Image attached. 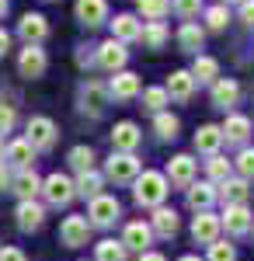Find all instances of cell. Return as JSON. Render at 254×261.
Instances as JSON below:
<instances>
[{"label": "cell", "instance_id": "12", "mask_svg": "<svg viewBox=\"0 0 254 261\" xmlns=\"http://www.w3.org/2000/svg\"><path fill=\"white\" fill-rule=\"evenodd\" d=\"M139 91H143V84L129 70H118L115 77H112V84H108V98H115V101H129V98H136Z\"/></svg>", "mask_w": 254, "mask_h": 261}, {"label": "cell", "instance_id": "7", "mask_svg": "<svg viewBox=\"0 0 254 261\" xmlns=\"http://www.w3.org/2000/svg\"><path fill=\"white\" fill-rule=\"evenodd\" d=\"M105 105H108V87L101 81H84L80 84V108H84L87 115H101Z\"/></svg>", "mask_w": 254, "mask_h": 261}, {"label": "cell", "instance_id": "8", "mask_svg": "<svg viewBox=\"0 0 254 261\" xmlns=\"http://www.w3.org/2000/svg\"><path fill=\"white\" fill-rule=\"evenodd\" d=\"M118 213H122V205H118L115 195H98V199H91V209H87V216L94 223V226H112L118 220Z\"/></svg>", "mask_w": 254, "mask_h": 261}, {"label": "cell", "instance_id": "50", "mask_svg": "<svg viewBox=\"0 0 254 261\" xmlns=\"http://www.w3.org/2000/svg\"><path fill=\"white\" fill-rule=\"evenodd\" d=\"M177 261H202V258H195V254H185V258H177Z\"/></svg>", "mask_w": 254, "mask_h": 261}, {"label": "cell", "instance_id": "52", "mask_svg": "<svg viewBox=\"0 0 254 261\" xmlns=\"http://www.w3.org/2000/svg\"><path fill=\"white\" fill-rule=\"evenodd\" d=\"M223 4H237V7H240V4H244V0H223Z\"/></svg>", "mask_w": 254, "mask_h": 261}, {"label": "cell", "instance_id": "45", "mask_svg": "<svg viewBox=\"0 0 254 261\" xmlns=\"http://www.w3.org/2000/svg\"><path fill=\"white\" fill-rule=\"evenodd\" d=\"M240 21L254 28V0H244V4H240Z\"/></svg>", "mask_w": 254, "mask_h": 261}, {"label": "cell", "instance_id": "48", "mask_svg": "<svg viewBox=\"0 0 254 261\" xmlns=\"http://www.w3.org/2000/svg\"><path fill=\"white\" fill-rule=\"evenodd\" d=\"M139 261H167V258H164V254H157V251H143Z\"/></svg>", "mask_w": 254, "mask_h": 261}, {"label": "cell", "instance_id": "14", "mask_svg": "<svg viewBox=\"0 0 254 261\" xmlns=\"http://www.w3.org/2000/svg\"><path fill=\"white\" fill-rule=\"evenodd\" d=\"M251 223H254V216H251L247 205H226V213L219 216V226H226V233H237V237L247 233Z\"/></svg>", "mask_w": 254, "mask_h": 261}, {"label": "cell", "instance_id": "21", "mask_svg": "<svg viewBox=\"0 0 254 261\" xmlns=\"http://www.w3.org/2000/svg\"><path fill=\"white\" fill-rule=\"evenodd\" d=\"M185 192H188V205H192L195 213H206V209L216 202V195H219V192L213 188V181H198V185L192 181Z\"/></svg>", "mask_w": 254, "mask_h": 261}, {"label": "cell", "instance_id": "1", "mask_svg": "<svg viewBox=\"0 0 254 261\" xmlns=\"http://www.w3.org/2000/svg\"><path fill=\"white\" fill-rule=\"evenodd\" d=\"M167 178L160 174V171H143V174H136V188H133V199L139 202V205H164V199H167Z\"/></svg>", "mask_w": 254, "mask_h": 261}, {"label": "cell", "instance_id": "17", "mask_svg": "<svg viewBox=\"0 0 254 261\" xmlns=\"http://www.w3.org/2000/svg\"><path fill=\"white\" fill-rule=\"evenodd\" d=\"M192 237H195L198 244L219 241V216H213L209 209H206V213H198L195 220H192Z\"/></svg>", "mask_w": 254, "mask_h": 261}, {"label": "cell", "instance_id": "26", "mask_svg": "<svg viewBox=\"0 0 254 261\" xmlns=\"http://www.w3.org/2000/svg\"><path fill=\"white\" fill-rule=\"evenodd\" d=\"M188 73H192V81H195V84H216V81H219V63H216L213 56H202V53H198Z\"/></svg>", "mask_w": 254, "mask_h": 261}, {"label": "cell", "instance_id": "4", "mask_svg": "<svg viewBox=\"0 0 254 261\" xmlns=\"http://www.w3.org/2000/svg\"><path fill=\"white\" fill-rule=\"evenodd\" d=\"M42 195H45V202L49 205H66V202L77 195V188H73V181L66 178V174H49V178L42 181Z\"/></svg>", "mask_w": 254, "mask_h": 261}, {"label": "cell", "instance_id": "30", "mask_svg": "<svg viewBox=\"0 0 254 261\" xmlns=\"http://www.w3.org/2000/svg\"><path fill=\"white\" fill-rule=\"evenodd\" d=\"M32 161H35V150H32V143H28V140H14L11 146H7V164H14L18 171L32 167Z\"/></svg>", "mask_w": 254, "mask_h": 261}, {"label": "cell", "instance_id": "13", "mask_svg": "<svg viewBox=\"0 0 254 261\" xmlns=\"http://www.w3.org/2000/svg\"><path fill=\"white\" fill-rule=\"evenodd\" d=\"M143 140V133H139L136 122H118L115 129H112V146H115V153H133Z\"/></svg>", "mask_w": 254, "mask_h": 261}, {"label": "cell", "instance_id": "40", "mask_svg": "<svg viewBox=\"0 0 254 261\" xmlns=\"http://www.w3.org/2000/svg\"><path fill=\"white\" fill-rule=\"evenodd\" d=\"M206 167H209V178H213V181H226V178H230V171H234V164L226 161V157H209Z\"/></svg>", "mask_w": 254, "mask_h": 261}, {"label": "cell", "instance_id": "37", "mask_svg": "<svg viewBox=\"0 0 254 261\" xmlns=\"http://www.w3.org/2000/svg\"><path fill=\"white\" fill-rule=\"evenodd\" d=\"M171 11L181 21H195L198 11H202V0H171Z\"/></svg>", "mask_w": 254, "mask_h": 261}, {"label": "cell", "instance_id": "3", "mask_svg": "<svg viewBox=\"0 0 254 261\" xmlns=\"http://www.w3.org/2000/svg\"><path fill=\"white\" fill-rule=\"evenodd\" d=\"M94 63H98L101 70H108V73H118V70L129 63V49L115 39H105L98 45V53H94Z\"/></svg>", "mask_w": 254, "mask_h": 261}, {"label": "cell", "instance_id": "2", "mask_svg": "<svg viewBox=\"0 0 254 261\" xmlns=\"http://www.w3.org/2000/svg\"><path fill=\"white\" fill-rule=\"evenodd\" d=\"M56 136H59V129H56L53 119H45V115L28 119V136H24V140L32 143V150H53Z\"/></svg>", "mask_w": 254, "mask_h": 261}, {"label": "cell", "instance_id": "31", "mask_svg": "<svg viewBox=\"0 0 254 261\" xmlns=\"http://www.w3.org/2000/svg\"><path fill=\"white\" fill-rule=\"evenodd\" d=\"M101 185H105V178H101L98 171H84V174L73 181L77 195H84V199H98V195H101Z\"/></svg>", "mask_w": 254, "mask_h": 261}, {"label": "cell", "instance_id": "41", "mask_svg": "<svg viewBox=\"0 0 254 261\" xmlns=\"http://www.w3.org/2000/svg\"><path fill=\"white\" fill-rule=\"evenodd\" d=\"M234 167L240 171V178H244V181L254 178V150H251V146H244V150H240V157L234 161Z\"/></svg>", "mask_w": 254, "mask_h": 261}, {"label": "cell", "instance_id": "39", "mask_svg": "<svg viewBox=\"0 0 254 261\" xmlns=\"http://www.w3.org/2000/svg\"><path fill=\"white\" fill-rule=\"evenodd\" d=\"M98 261H125L122 241H101L98 244Z\"/></svg>", "mask_w": 254, "mask_h": 261}, {"label": "cell", "instance_id": "22", "mask_svg": "<svg viewBox=\"0 0 254 261\" xmlns=\"http://www.w3.org/2000/svg\"><path fill=\"white\" fill-rule=\"evenodd\" d=\"M11 192H18L21 202H24V199H35V195L42 192V178L32 171V167H24V171H18V174L11 178Z\"/></svg>", "mask_w": 254, "mask_h": 261}, {"label": "cell", "instance_id": "38", "mask_svg": "<svg viewBox=\"0 0 254 261\" xmlns=\"http://www.w3.org/2000/svg\"><path fill=\"white\" fill-rule=\"evenodd\" d=\"M139 94H143V105H146L150 112H164V105L171 101L164 87H146V91H139Z\"/></svg>", "mask_w": 254, "mask_h": 261}, {"label": "cell", "instance_id": "36", "mask_svg": "<svg viewBox=\"0 0 254 261\" xmlns=\"http://www.w3.org/2000/svg\"><path fill=\"white\" fill-rule=\"evenodd\" d=\"M171 11V0H139V14L146 21H164Z\"/></svg>", "mask_w": 254, "mask_h": 261}, {"label": "cell", "instance_id": "18", "mask_svg": "<svg viewBox=\"0 0 254 261\" xmlns=\"http://www.w3.org/2000/svg\"><path fill=\"white\" fill-rule=\"evenodd\" d=\"M164 91H167V98H174V101H188L195 94V81H192L188 70H174L167 77V84H164Z\"/></svg>", "mask_w": 254, "mask_h": 261}, {"label": "cell", "instance_id": "43", "mask_svg": "<svg viewBox=\"0 0 254 261\" xmlns=\"http://www.w3.org/2000/svg\"><path fill=\"white\" fill-rule=\"evenodd\" d=\"M14 119H18V115H14V105H4V101H0V136L14 129Z\"/></svg>", "mask_w": 254, "mask_h": 261}, {"label": "cell", "instance_id": "10", "mask_svg": "<svg viewBox=\"0 0 254 261\" xmlns=\"http://www.w3.org/2000/svg\"><path fill=\"white\" fill-rule=\"evenodd\" d=\"M195 167H198V164L192 161L188 153H177V157H171L167 174H164V178L171 181V185H177V188H188V185L195 181Z\"/></svg>", "mask_w": 254, "mask_h": 261}, {"label": "cell", "instance_id": "35", "mask_svg": "<svg viewBox=\"0 0 254 261\" xmlns=\"http://www.w3.org/2000/svg\"><path fill=\"white\" fill-rule=\"evenodd\" d=\"M226 24H230V7H226V4H213V7H206V28L223 32Z\"/></svg>", "mask_w": 254, "mask_h": 261}, {"label": "cell", "instance_id": "49", "mask_svg": "<svg viewBox=\"0 0 254 261\" xmlns=\"http://www.w3.org/2000/svg\"><path fill=\"white\" fill-rule=\"evenodd\" d=\"M4 14H7V0H0V18H4Z\"/></svg>", "mask_w": 254, "mask_h": 261}, {"label": "cell", "instance_id": "51", "mask_svg": "<svg viewBox=\"0 0 254 261\" xmlns=\"http://www.w3.org/2000/svg\"><path fill=\"white\" fill-rule=\"evenodd\" d=\"M0 161H4V136H0Z\"/></svg>", "mask_w": 254, "mask_h": 261}, {"label": "cell", "instance_id": "24", "mask_svg": "<svg viewBox=\"0 0 254 261\" xmlns=\"http://www.w3.org/2000/svg\"><path fill=\"white\" fill-rule=\"evenodd\" d=\"M237 98H240V84L230 81V77H219L213 84V105L216 108H234Z\"/></svg>", "mask_w": 254, "mask_h": 261}, {"label": "cell", "instance_id": "9", "mask_svg": "<svg viewBox=\"0 0 254 261\" xmlns=\"http://www.w3.org/2000/svg\"><path fill=\"white\" fill-rule=\"evenodd\" d=\"M87 233H91L87 216H66V220L59 223V241L66 244V247H80V244H87Z\"/></svg>", "mask_w": 254, "mask_h": 261}, {"label": "cell", "instance_id": "23", "mask_svg": "<svg viewBox=\"0 0 254 261\" xmlns=\"http://www.w3.org/2000/svg\"><path fill=\"white\" fill-rule=\"evenodd\" d=\"M223 133V143H247L251 136V119L247 115H226V122L219 125Z\"/></svg>", "mask_w": 254, "mask_h": 261}, {"label": "cell", "instance_id": "16", "mask_svg": "<svg viewBox=\"0 0 254 261\" xmlns=\"http://www.w3.org/2000/svg\"><path fill=\"white\" fill-rule=\"evenodd\" d=\"M77 18L87 28H98L108 21V0H77Z\"/></svg>", "mask_w": 254, "mask_h": 261}, {"label": "cell", "instance_id": "29", "mask_svg": "<svg viewBox=\"0 0 254 261\" xmlns=\"http://www.w3.org/2000/svg\"><path fill=\"white\" fill-rule=\"evenodd\" d=\"M219 195H223V202H226V205H247L251 188H247V181H244V178H226Z\"/></svg>", "mask_w": 254, "mask_h": 261}, {"label": "cell", "instance_id": "19", "mask_svg": "<svg viewBox=\"0 0 254 261\" xmlns=\"http://www.w3.org/2000/svg\"><path fill=\"white\" fill-rule=\"evenodd\" d=\"M202 42H206V28H202L198 21H181V28H177V45H181L185 53H195L198 56Z\"/></svg>", "mask_w": 254, "mask_h": 261}, {"label": "cell", "instance_id": "5", "mask_svg": "<svg viewBox=\"0 0 254 261\" xmlns=\"http://www.w3.org/2000/svg\"><path fill=\"white\" fill-rule=\"evenodd\" d=\"M105 174L115 181V185H125V181H136L139 174V161L133 153H112L108 164H105Z\"/></svg>", "mask_w": 254, "mask_h": 261}, {"label": "cell", "instance_id": "33", "mask_svg": "<svg viewBox=\"0 0 254 261\" xmlns=\"http://www.w3.org/2000/svg\"><path fill=\"white\" fill-rule=\"evenodd\" d=\"M154 129H157V136H160V140H174L177 129H181V122H177V115H171V112H157Z\"/></svg>", "mask_w": 254, "mask_h": 261}, {"label": "cell", "instance_id": "42", "mask_svg": "<svg viewBox=\"0 0 254 261\" xmlns=\"http://www.w3.org/2000/svg\"><path fill=\"white\" fill-rule=\"evenodd\" d=\"M209 261H237V251H234V244L213 241V244H209Z\"/></svg>", "mask_w": 254, "mask_h": 261}, {"label": "cell", "instance_id": "32", "mask_svg": "<svg viewBox=\"0 0 254 261\" xmlns=\"http://www.w3.org/2000/svg\"><path fill=\"white\" fill-rule=\"evenodd\" d=\"M139 42H146L150 49H160V45L167 42V28H164V21H146L143 32H139Z\"/></svg>", "mask_w": 254, "mask_h": 261}, {"label": "cell", "instance_id": "20", "mask_svg": "<svg viewBox=\"0 0 254 261\" xmlns=\"http://www.w3.org/2000/svg\"><path fill=\"white\" fill-rule=\"evenodd\" d=\"M139 32H143V21H136V14H118L112 21V39L115 42H139Z\"/></svg>", "mask_w": 254, "mask_h": 261}, {"label": "cell", "instance_id": "11", "mask_svg": "<svg viewBox=\"0 0 254 261\" xmlns=\"http://www.w3.org/2000/svg\"><path fill=\"white\" fill-rule=\"evenodd\" d=\"M18 35L24 39V45H39V42L49 35V21L42 18V14H35V11H28V14L18 21Z\"/></svg>", "mask_w": 254, "mask_h": 261}, {"label": "cell", "instance_id": "15", "mask_svg": "<svg viewBox=\"0 0 254 261\" xmlns=\"http://www.w3.org/2000/svg\"><path fill=\"white\" fill-rule=\"evenodd\" d=\"M154 244V230H150V223L143 220H133L129 226H125V233H122V247H133V251H146Z\"/></svg>", "mask_w": 254, "mask_h": 261}, {"label": "cell", "instance_id": "34", "mask_svg": "<svg viewBox=\"0 0 254 261\" xmlns=\"http://www.w3.org/2000/svg\"><path fill=\"white\" fill-rule=\"evenodd\" d=\"M66 161H70V167L80 171V174H84V171H94V150H91V146H73Z\"/></svg>", "mask_w": 254, "mask_h": 261}, {"label": "cell", "instance_id": "28", "mask_svg": "<svg viewBox=\"0 0 254 261\" xmlns=\"http://www.w3.org/2000/svg\"><path fill=\"white\" fill-rule=\"evenodd\" d=\"M219 146H223V133H219V125H198V133H195V150H198V153L216 157Z\"/></svg>", "mask_w": 254, "mask_h": 261}, {"label": "cell", "instance_id": "6", "mask_svg": "<svg viewBox=\"0 0 254 261\" xmlns=\"http://www.w3.org/2000/svg\"><path fill=\"white\" fill-rule=\"evenodd\" d=\"M45 66H49V60H45V49L42 45H24L18 56V73L21 77H28V81H39L42 73H45Z\"/></svg>", "mask_w": 254, "mask_h": 261}, {"label": "cell", "instance_id": "46", "mask_svg": "<svg viewBox=\"0 0 254 261\" xmlns=\"http://www.w3.org/2000/svg\"><path fill=\"white\" fill-rule=\"evenodd\" d=\"M11 188V171L4 167V161H0V192H7Z\"/></svg>", "mask_w": 254, "mask_h": 261}, {"label": "cell", "instance_id": "47", "mask_svg": "<svg viewBox=\"0 0 254 261\" xmlns=\"http://www.w3.org/2000/svg\"><path fill=\"white\" fill-rule=\"evenodd\" d=\"M7 49H11V35L0 28V56H7Z\"/></svg>", "mask_w": 254, "mask_h": 261}, {"label": "cell", "instance_id": "27", "mask_svg": "<svg viewBox=\"0 0 254 261\" xmlns=\"http://www.w3.org/2000/svg\"><path fill=\"white\" fill-rule=\"evenodd\" d=\"M150 230H154L157 237H174L177 233V213L167 209V205H157L154 220H150Z\"/></svg>", "mask_w": 254, "mask_h": 261}, {"label": "cell", "instance_id": "44", "mask_svg": "<svg viewBox=\"0 0 254 261\" xmlns=\"http://www.w3.org/2000/svg\"><path fill=\"white\" fill-rule=\"evenodd\" d=\"M0 261H28L21 247H0Z\"/></svg>", "mask_w": 254, "mask_h": 261}, {"label": "cell", "instance_id": "25", "mask_svg": "<svg viewBox=\"0 0 254 261\" xmlns=\"http://www.w3.org/2000/svg\"><path fill=\"white\" fill-rule=\"evenodd\" d=\"M14 216H18V226H21V230H39L42 220H45V209H42L35 199H24L18 205V213H14Z\"/></svg>", "mask_w": 254, "mask_h": 261}]
</instances>
